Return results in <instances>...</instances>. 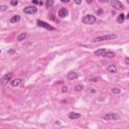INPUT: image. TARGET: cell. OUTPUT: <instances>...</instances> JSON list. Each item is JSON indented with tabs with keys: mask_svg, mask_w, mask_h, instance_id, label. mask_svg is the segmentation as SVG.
Here are the masks:
<instances>
[{
	"mask_svg": "<svg viewBox=\"0 0 129 129\" xmlns=\"http://www.w3.org/2000/svg\"><path fill=\"white\" fill-rule=\"evenodd\" d=\"M19 20H20V15L16 14V15L12 16V17L10 18L9 22H10V23H16V22H18V21H19Z\"/></svg>",
	"mask_w": 129,
	"mask_h": 129,
	"instance_id": "14",
	"label": "cell"
},
{
	"mask_svg": "<svg viewBox=\"0 0 129 129\" xmlns=\"http://www.w3.org/2000/svg\"><path fill=\"white\" fill-rule=\"evenodd\" d=\"M78 78H79V75L75 72H71V73L68 74V79L71 80V81H72V80H76Z\"/></svg>",
	"mask_w": 129,
	"mask_h": 129,
	"instance_id": "12",
	"label": "cell"
},
{
	"mask_svg": "<svg viewBox=\"0 0 129 129\" xmlns=\"http://www.w3.org/2000/svg\"><path fill=\"white\" fill-rule=\"evenodd\" d=\"M83 85H77L76 87H75V90L77 91V92H80V91H82L83 90Z\"/></svg>",
	"mask_w": 129,
	"mask_h": 129,
	"instance_id": "20",
	"label": "cell"
},
{
	"mask_svg": "<svg viewBox=\"0 0 129 129\" xmlns=\"http://www.w3.org/2000/svg\"><path fill=\"white\" fill-rule=\"evenodd\" d=\"M18 4V0H10V5L11 6H16Z\"/></svg>",
	"mask_w": 129,
	"mask_h": 129,
	"instance_id": "21",
	"label": "cell"
},
{
	"mask_svg": "<svg viewBox=\"0 0 129 129\" xmlns=\"http://www.w3.org/2000/svg\"><path fill=\"white\" fill-rule=\"evenodd\" d=\"M62 2H65V3H68V2H70V0H61Z\"/></svg>",
	"mask_w": 129,
	"mask_h": 129,
	"instance_id": "30",
	"label": "cell"
},
{
	"mask_svg": "<svg viewBox=\"0 0 129 129\" xmlns=\"http://www.w3.org/2000/svg\"><path fill=\"white\" fill-rule=\"evenodd\" d=\"M105 53V48H99V50H97L94 52V54L97 57H102V54Z\"/></svg>",
	"mask_w": 129,
	"mask_h": 129,
	"instance_id": "15",
	"label": "cell"
},
{
	"mask_svg": "<svg viewBox=\"0 0 129 129\" xmlns=\"http://www.w3.org/2000/svg\"><path fill=\"white\" fill-rule=\"evenodd\" d=\"M82 22L84 24H87V25H92V24H95L97 22V18L92 14H87L82 18Z\"/></svg>",
	"mask_w": 129,
	"mask_h": 129,
	"instance_id": "2",
	"label": "cell"
},
{
	"mask_svg": "<svg viewBox=\"0 0 129 129\" xmlns=\"http://www.w3.org/2000/svg\"><path fill=\"white\" fill-rule=\"evenodd\" d=\"M8 7L6 5H0V10H6Z\"/></svg>",
	"mask_w": 129,
	"mask_h": 129,
	"instance_id": "23",
	"label": "cell"
},
{
	"mask_svg": "<svg viewBox=\"0 0 129 129\" xmlns=\"http://www.w3.org/2000/svg\"><path fill=\"white\" fill-rule=\"evenodd\" d=\"M21 82H22V79H20V78H16V79H13L10 81L12 87H17V86H19L21 84Z\"/></svg>",
	"mask_w": 129,
	"mask_h": 129,
	"instance_id": "9",
	"label": "cell"
},
{
	"mask_svg": "<svg viewBox=\"0 0 129 129\" xmlns=\"http://www.w3.org/2000/svg\"><path fill=\"white\" fill-rule=\"evenodd\" d=\"M86 1H87V3H88V4H91L92 2H93V0H86Z\"/></svg>",
	"mask_w": 129,
	"mask_h": 129,
	"instance_id": "29",
	"label": "cell"
},
{
	"mask_svg": "<svg viewBox=\"0 0 129 129\" xmlns=\"http://www.w3.org/2000/svg\"><path fill=\"white\" fill-rule=\"evenodd\" d=\"M118 35L117 34H107V35H100L97 36V38H94L92 39L93 42H100V41H104V40H111V39H115L117 38Z\"/></svg>",
	"mask_w": 129,
	"mask_h": 129,
	"instance_id": "1",
	"label": "cell"
},
{
	"mask_svg": "<svg viewBox=\"0 0 129 129\" xmlns=\"http://www.w3.org/2000/svg\"><path fill=\"white\" fill-rule=\"evenodd\" d=\"M58 15L61 18H66L68 15H69V10H68L67 8H61L58 12Z\"/></svg>",
	"mask_w": 129,
	"mask_h": 129,
	"instance_id": "8",
	"label": "cell"
},
{
	"mask_svg": "<svg viewBox=\"0 0 129 129\" xmlns=\"http://www.w3.org/2000/svg\"><path fill=\"white\" fill-rule=\"evenodd\" d=\"M112 93L113 94H120L121 93V90L118 89V88H113L112 89Z\"/></svg>",
	"mask_w": 129,
	"mask_h": 129,
	"instance_id": "19",
	"label": "cell"
},
{
	"mask_svg": "<svg viewBox=\"0 0 129 129\" xmlns=\"http://www.w3.org/2000/svg\"><path fill=\"white\" fill-rule=\"evenodd\" d=\"M25 38H26V33H25V32H21L20 34H18V36H17V40H18V41H22Z\"/></svg>",
	"mask_w": 129,
	"mask_h": 129,
	"instance_id": "17",
	"label": "cell"
},
{
	"mask_svg": "<svg viewBox=\"0 0 129 129\" xmlns=\"http://www.w3.org/2000/svg\"><path fill=\"white\" fill-rule=\"evenodd\" d=\"M74 2H75L76 4H78V5H80L82 3V0H74Z\"/></svg>",
	"mask_w": 129,
	"mask_h": 129,
	"instance_id": "26",
	"label": "cell"
},
{
	"mask_svg": "<svg viewBox=\"0 0 129 129\" xmlns=\"http://www.w3.org/2000/svg\"><path fill=\"white\" fill-rule=\"evenodd\" d=\"M125 64H126V65H129V59H128V58L125 59Z\"/></svg>",
	"mask_w": 129,
	"mask_h": 129,
	"instance_id": "28",
	"label": "cell"
},
{
	"mask_svg": "<svg viewBox=\"0 0 129 129\" xmlns=\"http://www.w3.org/2000/svg\"><path fill=\"white\" fill-rule=\"evenodd\" d=\"M99 80H100V78H92L91 81L92 82H97V81H99Z\"/></svg>",
	"mask_w": 129,
	"mask_h": 129,
	"instance_id": "25",
	"label": "cell"
},
{
	"mask_svg": "<svg viewBox=\"0 0 129 129\" xmlns=\"http://www.w3.org/2000/svg\"><path fill=\"white\" fill-rule=\"evenodd\" d=\"M124 20H125V15H124L123 13L119 14V15H118V17H117V19H116V21H117L118 23H123V22H124Z\"/></svg>",
	"mask_w": 129,
	"mask_h": 129,
	"instance_id": "16",
	"label": "cell"
},
{
	"mask_svg": "<svg viewBox=\"0 0 129 129\" xmlns=\"http://www.w3.org/2000/svg\"><path fill=\"white\" fill-rule=\"evenodd\" d=\"M98 1L101 3H107V2H109V0H98Z\"/></svg>",
	"mask_w": 129,
	"mask_h": 129,
	"instance_id": "27",
	"label": "cell"
},
{
	"mask_svg": "<svg viewBox=\"0 0 129 129\" xmlns=\"http://www.w3.org/2000/svg\"><path fill=\"white\" fill-rule=\"evenodd\" d=\"M102 119L106 120V121H113V120H118L120 119V116L116 113H108L102 116Z\"/></svg>",
	"mask_w": 129,
	"mask_h": 129,
	"instance_id": "4",
	"label": "cell"
},
{
	"mask_svg": "<svg viewBox=\"0 0 129 129\" xmlns=\"http://www.w3.org/2000/svg\"><path fill=\"white\" fill-rule=\"evenodd\" d=\"M33 4H38V5H42V1H39V0H32Z\"/></svg>",
	"mask_w": 129,
	"mask_h": 129,
	"instance_id": "22",
	"label": "cell"
},
{
	"mask_svg": "<svg viewBox=\"0 0 129 129\" xmlns=\"http://www.w3.org/2000/svg\"><path fill=\"white\" fill-rule=\"evenodd\" d=\"M62 92H63V93H66V92H68V87H67V86H64V87L62 88Z\"/></svg>",
	"mask_w": 129,
	"mask_h": 129,
	"instance_id": "24",
	"label": "cell"
},
{
	"mask_svg": "<svg viewBox=\"0 0 129 129\" xmlns=\"http://www.w3.org/2000/svg\"><path fill=\"white\" fill-rule=\"evenodd\" d=\"M110 3H111V5L113 6V8L117 9V10H122L124 9V5L122 4L119 0H109Z\"/></svg>",
	"mask_w": 129,
	"mask_h": 129,
	"instance_id": "5",
	"label": "cell"
},
{
	"mask_svg": "<svg viewBox=\"0 0 129 129\" xmlns=\"http://www.w3.org/2000/svg\"><path fill=\"white\" fill-rule=\"evenodd\" d=\"M102 57H104V58H109V59H111V58H114L115 57V53L114 52H112V51H105V53H104L103 54H102Z\"/></svg>",
	"mask_w": 129,
	"mask_h": 129,
	"instance_id": "11",
	"label": "cell"
},
{
	"mask_svg": "<svg viewBox=\"0 0 129 129\" xmlns=\"http://www.w3.org/2000/svg\"><path fill=\"white\" fill-rule=\"evenodd\" d=\"M12 78H13V74H12V73L5 74V75L1 78V80H0V84H1V85H5L6 83H8V81H11Z\"/></svg>",
	"mask_w": 129,
	"mask_h": 129,
	"instance_id": "6",
	"label": "cell"
},
{
	"mask_svg": "<svg viewBox=\"0 0 129 129\" xmlns=\"http://www.w3.org/2000/svg\"><path fill=\"white\" fill-rule=\"evenodd\" d=\"M23 12L26 14H34L38 12V8L35 7L34 5H31V6H27V7H25L23 9Z\"/></svg>",
	"mask_w": 129,
	"mask_h": 129,
	"instance_id": "7",
	"label": "cell"
},
{
	"mask_svg": "<svg viewBox=\"0 0 129 129\" xmlns=\"http://www.w3.org/2000/svg\"><path fill=\"white\" fill-rule=\"evenodd\" d=\"M36 25H38V27H42V28H45L46 30H48V31H53V30H56V28L53 27L52 25H50L46 21H42V20H38L36 21Z\"/></svg>",
	"mask_w": 129,
	"mask_h": 129,
	"instance_id": "3",
	"label": "cell"
},
{
	"mask_svg": "<svg viewBox=\"0 0 129 129\" xmlns=\"http://www.w3.org/2000/svg\"><path fill=\"white\" fill-rule=\"evenodd\" d=\"M53 3H54L53 0H46V5L47 8H51V7H53Z\"/></svg>",
	"mask_w": 129,
	"mask_h": 129,
	"instance_id": "18",
	"label": "cell"
},
{
	"mask_svg": "<svg viewBox=\"0 0 129 129\" xmlns=\"http://www.w3.org/2000/svg\"><path fill=\"white\" fill-rule=\"evenodd\" d=\"M0 53H1V50H0Z\"/></svg>",
	"mask_w": 129,
	"mask_h": 129,
	"instance_id": "31",
	"label": "cell"
},
{
	"mask_svg": "<svg viewBox=\"0 0 129 129\" xmlns=\"http://www.w3.org/2000/svg\"><path fill=\"white\" fill-rule=\"evenodd\" d=\"M69 118L72 120L79 119V118H81V114L77 113V112H71V113H69Z\"/></svg>",
	"mask_w": 129,
	"mask_h": 129,
	"instance_id": "10",
	"label": "cell"
},
{
	"mask_svg": "<svg viewBox=\"0 0 129 129\" xmlns=\"http://www.w3.org/2000/svg\"><path fill=\"white\" fill-rule=\"evenodd\" d=\"M107 72L111 73V74H115V73H117V68H116L115 66H113V65H110L107 68Z\"/></svg>",
	"mask_w": 129,
	"mask_h": 129,
	"instance_id": "13",
	"label": "cell"
}]
</instances>
